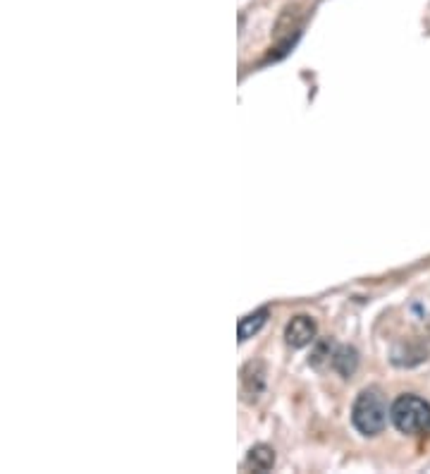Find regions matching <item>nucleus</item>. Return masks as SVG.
<instances>
[{"label": "nucleus", "mask_w": 430, "mask_h": 474, "mask_svg": "<svg viewBox=\"0 0 430 474\" xmlns=\"http://www.w3.org/2000/svg\"><path fill=\"white\" fill-rule=\"evenodd\" d=\"M428 350L423 348V345H409L406 348L404 343L399 345V348H394L392 353V362L399 366H414V364H421L423 360H426Z\"/></svg>", "instance_id": "nucleus-5"}, {"label": "nucleus", "mask_w": 430, "mask_h": 474, "mask_svg": "<svg viewBox=\"0 0 430 474\" xmlns=\"http://www.w3.org/2000/svg\"><path fill=\"white\" fill-rule=\"evenodd\" d=\"M284 338L292 348H306V345L314 343L316 338V321L311 316H294L292 321L284 328Z\"/></svg>", "instance_id": "nucleus-3"}, {"label": "nucleus", "mask_w": 430, "mask_h": 474, "mask_svg": "<svg viewBox=\"0 0 430 474\" xmlns=\"http://www.w3.org/2000/svg\"><path fill=\"white\" fill-rule=\"evenodd\" d=\"M392 424L409 436H428L430 434V405L418 395H399L390 407Z\"/></svg>", "instance_id": "nucleus-1"}, {"label": "nucleus", "mask_w": 430, "mask_h": 474, "mask_svg": "<svg viewBox=\"0 0 430 474\" xmlns=\"http://www.w3.org/2000/svg\"><path fill=\"white\" fill-rule=\"evenodd\" d=\"M356 364H359V357H356L354 348H339L337 353L332 355V366L342 373V376H351Z\"/></svg>", "instance_id": "nucleus-8"}, {"label": "nucleus", "mask_w": 430, "mask_h": 474, "mask_svg": "<svg viewBox=\"0 0 430 474\" xmlns=\"http://www.w3.org/2000/svg\"><path fill=\"white\" fill-rule=\"evenodd\" d=\"M266 321H268V309H259V311H254V314L239 319V326H237L239 340H249L251 336H256V333L266 326Z\"/></svg>", "instance_id": "nucleus-6"}, {"label": "nucleus", "mask_w": 430, "mask_h": 474, "mask_svg": "<svg viewBox=\"0 0 430 474\" xmlns=\"http://www.w3.org/2000/svg\"><path fill=\"white\" fill-rule=\"evenodd\" d=\"M351 422H354L356 431L364 434V436H376L385 429L387 422V405H385L383 395L378 390H364L359 393L351 410Z\"/></svg>", "instance_id": "nucleus-2"}, {"label": "nucleus", "mask_w": 430, "mask_h": 474, "mask_svg": "<svg viewBox=\"0 0 430 474\" xmlns=\"http://www.w3.org/2000/svg\"><path fill=\"white\" fill-rule=\"evenodd\" d=\"M266 373L261 364H249L247 369L242 371V390L247 395V400H256L261 393H263V383H266Z\"/></svg>", "instance_id": "nucleus-4"}, {"label": "nucleus", "mask_w": 430, "mask_h": 474, "mask_svg": "<svg viewBox=\"0 0 430 474\" xmlns=\"http://www.w3.org/2000/svg\"><path fill=\"white\" fill-rule=\"evenodd\" d=\"M247 462L256 472H268L275 465V450L268 448V445H254V448L249 450Z\"/></svg>", "instance_id": "nucleus-7"}]
</instances>
